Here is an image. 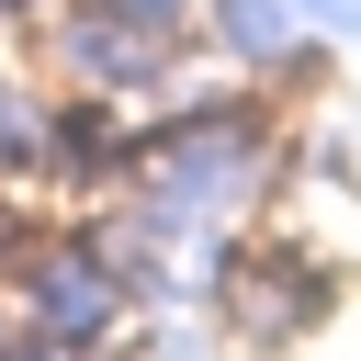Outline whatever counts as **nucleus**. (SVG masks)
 Returning <instances> with one entry per match:
<instances>
[{
    "mask_svg": "<svg viewBox=\"0 0 361 361\" xmlns=\"http://www.w3.org/2000/svg\"><path fill=\"white\" fill-rule=\"evenodd\" d=\"M271 169H282V124L248 102V90H169L158 113H147V158H135V180L124 192H147L169 226H192V237H226L259 192H271Z\"/></svg>",
    "mask_w": 361,
    "mask_h": 361,
    "instance_id": "f257e3e1",
    "label": "nucleus"
},
{
    "mask_svg": "<svg viewBox=\"0 0 361 361\" xmlns=\"http://www.w3.org/2000/svg\"><path fill=\"white\" fill-rule=\"evenodd\" d=\"M11 305H23V327H34L45 350H68V361H124V350H135V316H147L135 271L113 259V237H102L90 214L34 226V248L11 259Z\"/></svg>",
    "mask_w": 361,
    "mask_h": 361,
    "instance_id": "f03ea898",
    "label": "nucleus"
},
{
    "mask_svg": "<svg viewBox=\"0 0 361 361\" xmlns=\"http://www.w3.org/2000/svg\"><path fill=\"white\" fill-rule=\"evenodd\" d=\"M23 45H34V79H45V90H90V102H135V113H158V102L192 79V45L124 34V23L90 11V0H68L56 23H34Z\"/></svg>",
    "mask_w": 361,
    "mask_h": 361,
    "instance_id": "7ed1b4c3",
    "label": "nucleus"
},
{
    "mask_svg": "<svg viewBox=\"0 0 361 361\" xmlns=\"http://www.w3.org/2000/svg\"><path fill=\"white\" fill-rule=\"evenodd\" d=\"M135 158H147V113H135V102H90V90H56V135H45V192H56L68 214L113 203V192L135 180Z\"/></svg>",
    "mask_w": 361,
    "mask_h": 361,
    "instance_id": "20e7f679",
    "label": "nucleus"
},
{
    "mask_svg": "<svg viewBox=\"0 0 361 361\" xmlns=\"http://www.w3.org/2000/svg\"><path fill=\"white\" fill-rule=\"evenodd\" d=\"M203 45L237 79H305L316 68V23L293 0H203Z\"/></svg>",
    "mask_w": 361,
    "mask_h": 361,
    "instance_id": "39448f33",
    "label": "nucleus"
},
{
    "mask_svg": "<svg viewBox=\"0 0 361 361\" xmlns=\"http://www.w3.org/2000/svg\"><path fill=\"white\" fill-rule=\"evenodd\" d=\"M45 135H56V90L0 68V180L11 192H45Z\"/></svg>",
    "mask_w": 361,
    "mask_h": 361,
    "instance_id": "423d86ee",
    "label": "nucleus"
},
{
    "mask_svg": "<svg viewBox=\"0 0 361 361\" xmlns=\"http://www.w3.org/2000/svg\"><path fill=\"white\" fill-rule=\"evenodd\" d=\"M90 11H113L124 34H158V45H192L203 34V0H90Z\"/></svg>",
    "mask_w": 361,
    "mask_h": 361,
    "instance_id": "0eeeda50",
    "label": "nucleus"
},
{
    "mask_svg": "<svg viewBox=\"0 0 361 361\" xmlns=\"http://www.w3.org/2000/svg\"><path fill=\"white\" fill-rule=\"evenodd\" d=\"M293 11H305L316 34H361V0H293Z\"/></svg>",
    "mask_w": 361,
    "mask_h": 361,
    "instance_id": "6e6552de",
    "label": "nucleus"
},
{
    "mask_svg": "<svg viewBox=\"0 0 361 361\" xmlns=\"http://www.w3.org/2000/svg\"><path fill=\"white\" fill-rule=\"evenodd\" d=\"M0 361H68V350H45V338H34V327H23V338H11V350H0Z\"/></svg>",
    "mask_w": 361,
    "mask_h": 361,
    "instance_id": "1a4fd4ad",
    "label": "nucleus"
},
{
    "mask_svg": "<svg viewBox=\"0 0 361 361\" xmlns=\"http://www.w3.org/2000/svg\"><path fill=\"white\" fill-rule=\"evenodd\" d=\"M11 338H23V305H11V282H0V350H11Z\"/></svg>",
    "mask_w": 361,
    "mask_h": 361,
    "instance_id": "9d476101",
    "label": "nucleus"
}]
</instances>
